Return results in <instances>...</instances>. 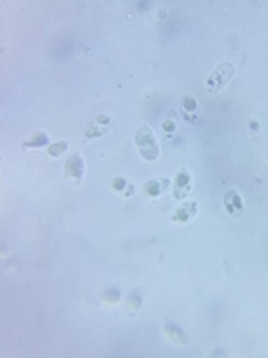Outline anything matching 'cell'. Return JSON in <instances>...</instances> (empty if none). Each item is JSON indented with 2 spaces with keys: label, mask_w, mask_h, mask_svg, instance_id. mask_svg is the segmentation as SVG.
<instances>
[{
  "label": "cell",
  "mask_w": 268,
  "mask_h": 358,
  "mask_svg": "<svg viewBox=\"0 0 268 358\" xmlns=\"http://www.w3.org/2000/svg\"><path fill=\"white\" fill-rule=\"evenodd\" d=\"M136 145L140 156L146 161H155L159 156V146L149 125H142L136 133Z\"/></svg>",
  "instance_id": "obj_1"
},
{
  "label": "cell",
  "mask_w": 268,
  "mask_h": 358,
  "mask_svg": "<svg viewBox=\"0 0 268 358\" xmlns=\"http://www.w3.org/2000/svg\"><path fill=\"white\" fill-rule=\"evenodd\" d=\"M84 161H82V157L79 154H75L72 156L70 159L67 160L66 163V169H64V178L67 181H70L72 184L77 185L82 178H84Z\"/></svg>",
  "instance_id": "obj_3"
},
{
  "label": "cell",
  "mask_w": 268,
  "mask_h": 358,
  "mask_svg": "<svg viewBox=\"0 0 268 358\" xmlns=\"http://www.w3.org/2000/svg\"><path fill=\"white\" fill-rule=\"evenodd\" d=\"M67 143L66 142H57V143H52L49 148H48V154L52 156V157H60L63 156L66 151H67Z\"/></svg>",
  "instance_id": "obj_9"
},
{
  "label": "cell",
  "mask_w": 268,
  "mask_h": 358,
  "mask_svg": "<svg viewBox=\"0 0 268 358\" xmlns=\"http://www.w3.org/2000/svg\"><path fill=\"white\" fill-rule=\"evenodd\" d=\"M127 303H128V306H130V304H133V303H134V300H133V297H131V296L128 297V301H127ZM140 304H142V300H137V304L134 306L133 311H137V308H140Z\"/></svg>",
  "instance_id": "obj_13"
},
{
  "label": "cell",
  "mask_w": 268,
  "mask_h": 358,
  "mask_svg": "<svg viewBox=\"0 0 268 358\" xmlns=\"http://www.w3.org/2000/svg\"><path fill=\"white\" fill-rule=\"evenodd\" d=\"M46 143H49V139L45 132H36L32 138L24 140V146H33V148L45 146Z\"/></svg>",
  "instance_id": "obj_8"
},
{
  "label": "cell",
  "mask_w": 268,
  "mask_h": 358,
  "mask_svg": "<svg viewBox=\"0 0 268 358\" xmlns=\"http://www.w3.org/2000/svg\"><path fill=\"white\" fill-rule=\"evenodd\" d=\"M225 206H227V211L234 215H237L238 212H243V201L235 191H230L225 196Z\"/></svg>",
  "instance_id": "obj_7"
},
{
  "label": "cell",
  "mask_w": 268,
  "mask_h": 358,
  "mask_svg": "<svg viewBox=\"0 0 268 358\" xmlns=\"http://www.w3.org/2000/svg\"><path fill=\"white\" fill-rule=\"evenodd\" d=\"M169 184H170V181L167 178L152 179V181H149L148 184H145L143 191H145V194L149 196V197H156V196L163 194V193L167 190Z\"/></svg>",
  "instance_id": "obj_5"
},
{
  "label": "cell",
  "mask_w": 268,
  "mask_h": 358,
  "mask_svg": "<svg viewBox=\"0 0 268 358\" xmlns=\"http://www.w3.org/2000/svg\"><path fill=\"white\" fill-rule=\"evenodd\" d=\"M190 191H191V176L186 169H182L174 179L173 194L177 200H183L186 199Z\"/></svg>",
  "instance_id": "obj_4"
},
{
  "label": "cell",
  "mask_w": 268,
  "mask_h": 358,
  "mask_svg": "<svg viewBox=\"0 0 268 358\" xmlns=\"http://www.w3.org/2000/svg\"><path fill=\"white\" fill-rule=\"evenodd\" d=\"M182 105H183V108L186 111H195L197 109V101L192 99V97H190V96H186V97L182 99Z\"/></svg>",
  "instance_id": "obj_11"
},
{
  "label": "cell",
  "mask_w": 268,
  "mask_h": 358,
  "mask_svg": "<svg viewBox=\"0 0 268 358\" xmlns=\"http://www.w3.org/2000/svg\"><path fill=\"white\" fill-rule=\"evenodd\" d=\"M232 75H234V66L230 64V63H224L218 69H215L211 72L210 76L207 78V82H206V87H207L209 93H211V94L219 93L230 82Z\"/></svg>",
  "instance_id": "obj_2"
},
{
  "label": "cell",
  "mask_w": 268,
  "mask_h": 358,
  "mask_svg": "<svg viewBox=\"0 0 268 358\" xmlns=\"http://www.w3.org/2000/svg\"><path fill=\"white\" fill-rule=\"evenodd\" d=\"M163 129H164V132H167V133H172V132H174V129H176V124L169 119V121H166V122L163 124Z\"/></svg>",
  "instance_id": "obj_12"
},
{
  "label": "cell",
  "mask_w": 268,
  "mask_h": 358,
  "mask_svg": "<svg viewBox=\"0 0 268 358\" xmlns=\"http://www.w3.org/2000/svg\"><path fill=\"white\" fill-rule=\"evenodd\" d=\"M127 187H133V185L130 182H127L124 178H115L114 182H112V188L115 190L116 193H121V194H124Z\"/></svg>",
  "instance_id": "obj_10"
},
{
  "label": "cell",
  "mask_w": 268,
  "mask_h": 358,
  "mask_svg": "<svg viewBox=\"0 0 268 358\" xmlns=\"http://www.w3.org/2000/svg\"><path fill=\"white\" fill-rule=\"evenodd\" d=\"M197 203L191 201V203H183L174 214H173L172 219L173 221H179V222H186L191 218H194L197 215Z\"/></svg>",
  "instance_id": "obj_6"
}]
</instances>
